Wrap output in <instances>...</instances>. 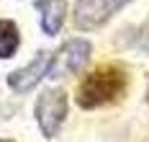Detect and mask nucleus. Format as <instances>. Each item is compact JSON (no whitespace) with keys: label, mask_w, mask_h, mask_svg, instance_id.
I'll return each mask as SVG.
<instances>
[{"label":"nucleus","mask_w":149,"mask_h":142,"mask_svg":"<svg viewBox=\"0 0 149 142\" xmlns=\"http://www.w3.org/2000/svg\"><path fill=\"white\" fill-rule=\"evenodd\" d=\"M126 91V72L116 65H103L93 70L77 88V103L82 109H100L118 101Z\"/></svg>","instance_id":"obj_1"},{"label":"nucleus","mask_w":149,"mask_h":142,"mask_svg":"<svg viewBox=\"0 0 149 142\" xmlns=\"http://www.w3.org/2000/svg\"><path fill=\"white\" fill-rule=\"evenodd\" d=\"M67 93L62 88H49L36 98V106H33V116H36V124L41 129L46 140H54L59 134L62 124L67 119Z\"/></svg>","instance_id":"obj_2"},{"label":"nucleus","mask_w":149,"mask_h":142,"mask_svg":"<svg viewBox=\"0 0 149 142\" xmlns=\"http://www.w3.org/2000/svg\"><path fill=\"white\" fill-rule=\"evenodd\" d=\"M90 47L88 39H70L64 41L54 54H52V65H49V75L46 78H67V75H74L80 72L90 60Z\"/></svg>","instance_id":"obj_3"},{"label":"nucleus","mask_w":149,"mask_h":142,"mask_svg":"<svg viewBox=\"0 0 149 142\" xmlns=\"http://www.w3.org/2000/svg\"><path fill=\"white\" fill-rule=\"evenodd\" d=\"M131 0H77L74 5V26L80 31H93L108 23L123 5Z\"/></svg>","instance_id":"obj_4"},{"label":"nucleus","mask_w":149,"mask_h":142,"mask_svg":"<svg viewBox=\"0 0 149 142\" xmlns=\"http://www.w3.org/2000/svg\"><path fill=\"white\" fill-rule=\"evenodd\" d=\"M49 65H52V54L49 52H39L26 67H21V70H15V72L8 75V85L15 93H29L41 78L49 75Z\"/></svg>","instance_id":"obj_5"},{"label":"nucleus","mask_w":149,"mask_h":142,"mask_svg":"<svg viewBox=\"0 0 149 142\" xmlns=\"http://www.w3.org/2000/svg\"><path fill=\"white\" fill-rule=\"evenodd\" d=\"M36 11L41 18L44 34H49V36L59 34L64 16H67V0H36Z\"/></svg>","instance_id":"obj_6"},{"label":"nucleus","mask_w":149,"mask_h":142,"mask_svg":"<svg viewBox=\"0 0 149 142\" xmlns=\"http://www.w3.org/2000/svg\"><path fill=\"white\" fill-rule=\"evenodd\" d=\"M18 44H21L18 26L8 18H0V60H10L18 49Z\"/></svg>","instance_id":"obj_7"},{"label":"nucleus","mask_w":149,"mask_h":142,"mask_svg":"<svg viewBox=\"0 0 149 142\" xmlns=\"http://www.w3.org/2000/svg\"><path fill=\"white\" fill-rule=\"evenodd\" d=\"M147 103H149V88H147Z\"/></svg>","instance_id":"obj_8"},{"label":"nucleus","mask_w":149,"mask_h":142,"mask_svg":"<svg viewBox=\"0 0 149 142\" xmlns=\"http://www.w3.org/2000/svg\"><path fill=\"white\" fill-rule=\"evenodd\" d=\"M0 142H13V140H0Z\"/></svg>","instance_id":"obj_9"}]
</instances>
